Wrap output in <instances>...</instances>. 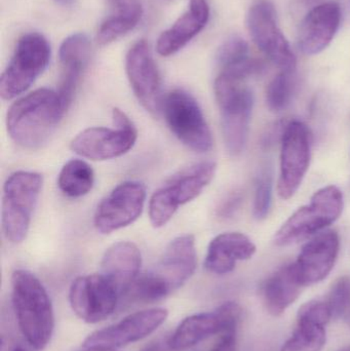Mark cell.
Masks as SVG:
<instances>
[{
	"label": "cell",
	"mask_w": 350,
	"mask_h": 351,
	"mask_svg": "<svg viewBox=\"0 0 350 351\" xmlns=\"http://www.w3.org/2000/svg\"><path fill=\"white\" fill-rule=\"evenodd\" d=\"M142 265L139 247L131 241H119L107 249L101 261V274L113 285L119 296L129 293Z\"/></svg>",
	"instance_id": "obj_22"
},
{
	"label": "cell",
	"mask_w": 350,
	"mask_h": 351,
	"mask_svg": "<svg viewBox=\"0 0 350 351\" xmlns=\"http://www.w3.org/2000/svg\"><path fill=\"white\" fill-rule=\"evenodd\" d=\"M53 1L59 5L64 6V8H69V6L75 3L76 0H53Z\"/></svg>",
	"instance_id": "obj_36"
},
{
	"label": "cell",
	"mask_w": 350,
	"mask_h": 351,
	"mask_svg": "<svg viewBox=\"0 0 350 351\" xmlns=\"http://www.w3.org/2000/svg\"><path fill=\"white\" fill-rule=\"evenodd\" d=\"M162 114L168 129L189 149L205 154L213 147V136L197 101L189 93L175 90L162 102Z\"/></svg>",
	"instance_id": "obj_8"
},
{
	"label": "cell",
	"mask_w": 350,
	"mask_h": 351,
	"mask_svg": "<svg viewBox=\"0 0 350 351\" xmlns=\"http://www.w3.org/2000/svg\"><path fill=\"white\" fill-rule=\"evenodd\" d=\"M125 70L140 104L154 117L162 114V76L147 41L141 39L132 45L125 57Z\"/></svg>",
	"instance_id": "obj_12"
},
{
	"label": "cell",
	"mask_w": 350,
	"mask_h": 351,
	"mask_svg": "<svg viewBox=\"0 0 350 351\" xmlns=\"http://www.w3.org/2000/svg\"><path fill=\"white\" fill-rule=\"evenodd\" d=\"M146 188L138 181L117 185L97 206L94 225L99 232L109 234L133 224L143 213Z\"/></svg>",
	"instance_id": "obj_13"
},
{
	"label": "cell",
	"mask_w": 350,
	"mask_h": 351,
	"mask_svg": "<svg viewBox=\"0 0 350 351\" xmlns=\"http://www.w3.org/2000/svg\"><path fill=\"white\" fill-rule=\"evenodd\" d=\"M49 41L36 32L23 35L0 77V96L10 101L26 92L47 69L51 60Z\"/></svg>",
	"instance_id": "obj_7"
},
{
	"label": "cell",
	"mask_w": 350,
	"mask_h": 351,
	"mask_svg": "<svg viewBox=\"0 0 350 351\" xmlns=\"http://www.w3.org/2000/svg\"><path fill=\"white\" fill-rule=\"evenodd\" d=\"M197 267L195 237L180 235L173 239L164 250L160 262L149 274L160 284L166 296L178 290Z\"/></svg>",
	"instance_id": "obj_17"
},
{
	"label": "cell",
	"mask_w": 350,
	"mask_h": 351,
	"mask_svg": "<svg viewBox=\"0 0 350 351\" xmlns=\"http://www.w3.org/2000/svg\"><path fill=\"white\" fill-rule=\"evenodd\" d=\"M301 1L303 2L305 5H310V4L316 3V2H318V0H301Z\"/></svg>",
	"instance_id": "obj_37"
},
{
	"label": "cell",
	"mask_w": 350,
	"mask_h": 351,
	"mask_svg": "<svg viewBox=\"0 0 350 351\" xmlns=\"http://www.w3.org/2000/svg\"><path fill=\"white\" fill-rule=\"evenodd\" d=\"M329 306L334 319H345L350 326V278H338L331 288L328 297Z\"/></svg>",
	"instance_id": "obj_30"
},
{
	"label": "cell",
	"mask_w": 350,
	"mask_h": 351,
	"mask_svg": "<svg viewBox=\"0 0 350 351\" xmlns=\"http://www.w3.org/2000/svg\"><path fill=\"white\" fill-rule=\"evenodd\" d=\"M256 250L255 243L244 233H221L210 243L205 267L218 276L230 274L238 261L251 259Z\"/></svg>",
	"instance_id": "obj_23"
},
{
	"label": "cell",
	"mask_w": 350,
	"mask_h": 351,
	"mask_svg": "<svg viewBox=\"0 0 350 351\" xmlns=\"http://www.w3.org/2000/svg\"><path fill=\"white\" fill-rule=\"evenodd\" d=\"M332 311L327 301H310L300 307L297 319H305L312 323L326 326L332 319Z\"/></svg>",
	"instance_id": "obj_32"
},
{
	"label": "cell",
	"mask_w": 350,
	"mask_h": 351,
	"mask_svg": "<svg viewBox=\"0 0 350 351\" xmlns=\"http://www.w3.org/2000/svg\"><path fill=\"white\" fill-rule=\"evenodd\" d=\"M214 92L221 115L226 150L230 156H240L248 142L254 94L244 84V80L223 73L216 78Z\"/></svg>",
	"instance_id": "obj_3"
},
{
	"label": "cell",
	"mask_w": 350,
	"mask_h": 351,
	"mask_svg": "<svg viewBox=\"0 0 350 351\" xmlns=\"http://www.w3.org/2000/svg\"><path fill=\"white\" fill-rule=\"evenodd\" d=\"M170 338L171 335L162 336L148 344L142 351H173Z\"/></svg>",
	"instance_id": "obj_35"
},
{
	"label": "cell",
	"mask_w": 350,
	"mask_h": 351,
	"mask_svg": "<svg viewBox=\"0 0 350 351\" xmlns=\"http://www.w3.org/2000/svg\"><path fill=\"white\" fill-rule=\"evenodd\" d=\"M247 27L255 45L282 71L296 69L297 59L277 24V12L271 2H255L249 10Z\"/></svg>",
	"instance_id": "obj_11"
},
{
	"label": "cell",
	"mask_w": 350,
	"mask_h": 351,
	"mask_svg": "<svg viewBox=\"0 0 350 351\" xmlns=\"http://www.w3.org/2000/svg\"><path fill=\"white\" fill-rule=\"evenodd\" d=\"M302 288L294 263L283 266L263 284L265 308L273 317H279L297 300Z\"/></svg>",
	"instance_id": "obj_24"
},
{
	"label": "cell",
	"mask_w": 350,
	"mask_h": 351,
	"mask_svg": "<svg viewBox=\"0 0 350 351\" xmlns=\"http://www.w3.org/2000/svg\"><path fill=\"white\" fill-rule=\"evenodd\" d=\"M310 129L302 121H291L282 135L281 172L277 182V193L282 199H290L295 195L310 168Z\"/></svg>",
	"instance_id": "obj_10"
},
{
	"label": "cell",
	"mask_w": 350,
	"mask_h": 351,
	"mask_svg": "<svg viewBox=\"0 0 350 351\" xmlns=\"http://www.w3.org/2000/svg\"><path fill=\"white\" fill-rule=\"evenodd\" d=\"M273 176L268 170L263 171L255 184L253 215L256 220H264L268 216L273 206Z\"/></svg>",
	"instance_id": "obj_29"
},
{
	"label": "cell",
	"mask_w": 350,
	"mask_h": 351,
	"mask_svg": "<svg viewBox=\"0 0 350 351\" xmlns=\"http://www.w3.org/2000/svg\"><path fill=\"white\" fill-rule=\"evenodd\" d=\"M164 308H150L127 315L116 324L94 332L84 340V350H114L140 341L155 332L168 319Z\"/></svg>",
	"instance_id": "obj_14"
},
{
	"label": "cell",
	"mask_w": 350,
	"mask_h": 351,
	"mask_svg": "<svg viewBox=\"0 0 350 351\" xmlns=\"http://www.w3.org/2000/svg\"><path fill=\"white\" fill-rule=\"evenodd\" d=\"M238 350V330L224 332L219 341L210 351H236Z\"/></svg>",
	"instance_id": "obj_34"
},
{
	"label": "cell",
	"mask_w": 350,
	"mask_h": 351,
	"mask_svg": "<svg viewBox=\"0 0 350 351\" xmlns=\"http://www.w3.org/2000/svg\"><path fill=\"white\" fill-rule=\"evenodd\" d=\"M340 5L329 1L314 6L306 14L298 33V47L304 55L314 56L328 47L340 27Z\"/></svg>",
	"instance_id": "obj_19"
},
{
	"label": "cell",
	"mask_w": 350,
	"mask_h": 351,
	"mask_svg": "<svg viewBox=\"0 0 350 351\" xmlns=\"http://www.w3.org/2000/svg\"><path fill=\"white\" fill-rule=\"evenodd\" d=\"M338 351H350V346H347V348H341V350H339Z\"/></svg>",
	"instance_id": "obj_39"
},
{
	"label": "cell",
	"mask_w": 350,
	"mask_h": 351,
	"mask_svg": "<svg viewBox=\"0 0 350 351\" xmlns=\"http://www.w3.org/2000/svg\"><path fill=\"white\" fill-rule=\"evenodd\" d=\"M94 184V170L88 162L79 158L66 162L58 177L59 189L71 198L82 197L90 193Z\"/></svg>",
	"instance_id": "obj_26"
},
{
	"label": "cell",
	"mask_w": 350,
	"mask_h": 351,
	"mask_svg": "<svg viewBox=\"0 0 350 351\" xmlns=\"http://www.w3.org/2000/svg\"><path fill=\"white\" fill-rule=\"evenodd\" d=\"M345 200L337 186L329 185L318 190L306 206L298 208L275 233V245L288 247L323 232L338 220Z\"/></svg>",
	"instance_id": "obj_5"
},
{
	"label": "cell",
	"mask_w": 350,
	"mask_h": 351,
	"mask_svg": "<svg viewBox=\"0 0 350 351\" xmlns=\"http://www.w3.org/2000/svg\"><path fill=\"white\" fill-rule=\"evenodd\" d=\"M113 12L99 27L97 40L107 45L137 27L143 16L141 0H108Z\"/></svg>",
	"instance_id": "obj_25"
},
{
	"label": "cell",
	"mask_w": 350,
	"mask_h": 351,
	"mask_svg": "<svg viewBox=\"0 0 350 351\" xmlns=\"http://www.w3.org/2000/svg\"><path fill=\"white\" fill-rule=\"evenodd\" d=\"M42 182V176L28 171H18L6 179L2 195V228L10 243H20L26 239Z\"/></svg>",
	"instance_id": "obj_6"
},
{
	"label": "cell",
	"mask_w": 350,
	"mask_h": 351,
	"mask_svg": "<svg viewBox=\"0 0 350 351\" xmlns=\"http://www.w3.org/2000/svg\"><path fill=\"white\" fill-rule=\"evenodd\" d=\"M12 299L18 328L34 350L47 348L55 328L53 305L42 282L28 270L12 276Z\"/></svg>",
	"instance_id": "obj_2"
},
{
	"label": "cell",
	"mask_w": 350,
	"mask_h": 351,
	"mask_svg": "<svg viewBox=\"0 0 350 351\" xmlns=\"http://www.w3.org/2000/svg\"><path fill=\"white\" fill-rule=\"evenodd\" d=\"M217 165L211 160L183 169L158 188L149 202L150 222L160 228L170 222L180 206L201 195L213 181Z\"/></svg>",
	"instance_id": "obj_4"
},
{
	"label": "cell",
	"mask_w": 350,
	"mask_h": 351,
	"mask_svg": "<svg viewBox=\"0 0 350 351\" xmlns=\"http://www.w3.org/2000/svg\"><path fill=\"white\" fill-rule=\"evenodd\" d=\"M325 327L305 319H297V328L281 351H322L327 340Z\"/></svg>",
	"instance_id": "obj_27"
},
{
	"label": "cell",
	"mask_w": 350,
	"mask_h": 351,
	"mask_svg": "<svg viewBox=\"0 0 350 351\" xmlns=\"http://www.w3.org/2000/svg\"><path fill=\"white\" fill-rule=\"evenodd\" d=\"M209 19L207 0H189L186 12L158 37L156 51L162 57L178 53L203 30Z\"/></svg>",
	"instance_id": "obj_21"
},
{
	"label": "cell",
	"mask_w": 350,
	"mask_h": 351,
	"mask_svg": "<svg viewBox=\"0 0 350 351\" xmlns=\"http://www.w3.org/2000/svg\"><path fill=\"white\" fill-rule=\"evenodd\" d=\"M249 45L240 36H232L224 41L217 53V63L222 69L248 59Z\"/></svg>",
	"instance_id": "obj_31"
},
{
	"label": "cell",
	"mask_w": 350,
	"mask_h": 351,
	"mask_svg": "<svg viewBox=\"0 0 350 351\" xmlns=\"http://www.w3.org/2000/svg\"><path fill=\"white\" fill-rule=\"evenodd\" d=\"M119 298L116 289L101 274L79 276L70 287L72 311L88 324L100 323L110 317Z\"/></svg>",
	"instance_id": "obj_15"
},
{
	"label": "cell",
	"mask_w": 350,
	"mask_h": 351,
	"mask_svg": "<svg viewBox=\"0 0 350 351\" xmlns=\"http://www.w3.org/2000/svg\"><path fill=\"white\" fill-rule=\"evenodd\" d=\"M112 119L114 128H88L80 132L70 143V149L96 162L125 156L137 142V129L121 109H113Z\"/></svg>",
	"instance_id": "obj_9"
},
{
	"label": "cell",
	"mask_w": 350,
	"mask_h": 351,
	"mask_svg": "<svg viewBox=\"0 0 350 351\" xmlns=\"http://www.w3.org/2000/svg\"><path fill=\"white\" fill-rule=\"evenodd\" d=\"M12 351H26L23 348H20V346H18V348H14V350Z\"/></svg>",
	"instance_id": "obj_38"
},
{
	"label": "cell",
	"mask_w": 350,
	"mask_h": 351,
	"mask_svg": "<svg viewBox=\"0 0 350 351\" xmlns=\"http://www.w3.org/2000/svg\"><path fill=\"white\" fill-rule=\"evenodd\" d=\"M340 251V237L334 230L323 231L302 247L295 269L302 286L318 284L334 268Z\"/></svg>",
	"instance_id": "obj_18"
},
{
	"label": "cell",
	"mask_w": 350,
	"mask_h": 351,
	"mask_svg": "<svg viewBox=\"0 0 350 351\" xmlns=\"http://www.w3.org/2000/svg\"><path fill=\"white\" fill-rule=\"evenodd\" d=\"M242 309L236 302H226L212 313H201L186 317L171 334L173 351L193 348L211 336L238 330Z\"/></svg>",
	"instance_id": "obj_16"
},
{
	"label": "cell",
	"mask_w": 350,
	"mask_h": 351,
	"mask_svg": "<svg viewBox=\"0 0 350 351\" xmlns=\"http://www.w3.org/2000/svg\"><path fill=\"white\" fill-rule=\"evenodd\" d=\"M66 111L58 92L39 88L10 105L6 130L16 145L38 149L53 135Z\"/></svg>",
	"instance_id": "obj_1"
},
{
	"label": "cell",
	"mask_w": 350,
	"mask_h": 351,
	"mask_svg": "<svg viewBox=\"0 0 350 351\" xmlns=\"http://www.w3.org/2000/svg\"><path fill=\"white\" fill-rule=\"evenodd\" d=\"M242 202V195L240 191H234L226 196L225 199L220 204L218 214L222 218H230L234 216L238 210Z\"/></svg>",
	"instance_id": "obj_33"
},
{
	"label": "cell",
	"mask_w": 350,
	"mask_h": 351,
	"mask_svg": "<svg viewBox=\"0 0 350 351\" xmlns=\"http://www.w3.org/2000/svg\"><path fill=\"white\" fill-rule=\"evenodd\" d=\"M92 43L84 33H74L64 39L59 49L62 74L59 90L60 99L66 109L73 102L82 75L88 67Z\"/></svg>",
	"instance_id": "obj_20"
},
{
	"label": "cell",
	"mask_w": 350,
	"mask_h": 351,
	"mask_svg": "<svg viewBox=\"0 0 350 351\" xmlns=\"http://www.w3.org/2000/svg\"><path fill=\"white\" fill-rule=\"evenodd\" d=\"M298 80L295 70L282 71L269 82L266 103L273 112H281L291 104L297 92Z\"/></svg>",
	"instance_id": "obj_28"
}]
</instances>
